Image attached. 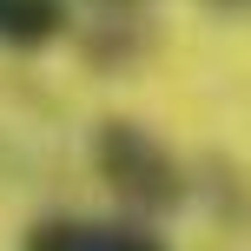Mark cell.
Returning a JSON list of instances; mask_svg holds the SVG:
<instances>
[{"instance_id":"cell-1","label":"cell","mask_w":251,"mask_h":251,"mask_svg":"<svg viewBox=\"0 0 251 251\" xmlns=\"http://www.w3.org/2000/svg\"><path fill=\"white\" fill-rule=\"evenodd\" d=\"M93 165H100V178L132 205V212H178V205H185V178H178L172 152H165L152 132L126 126V119L100 126V139H93Z\"/></svg>"},{"instance_id":"cell-2","label":"cell","mask_w":251,"mask_h":251,"mask_svg":"<svg viewBox=\"0 0 251 251\" xmlns=\"http://www.w3.org/2000/svg\"><path fill=\"white\" fill-rule=\"evenodd\" d=\"M20 251H165V238L126 218H40L26 225Z\"/></svg>"},{"instance_id":"cell-3","label":"cell","mask_w":251,"mask_h":251,"mask_svg":"<svg viewBox=\"0 0 251 251\" xmlns=\"http://www.w3.org/2000/svg\"><path fill=\"white\" fill-rule=\"evenodd\" d=\"M66 26H73L66 0H0V47H13V53L53 47Z\"/></svg>"}]
</instances>
